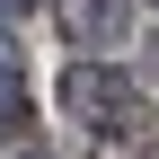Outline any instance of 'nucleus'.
<instances>
[{"mask_svg":"<svg viewBox=\"0 0 159 159\" xmlns=\"http://www.w3.org/2000/svg\"><path fill=\"white\" fill-rule=\"evenodd\" d=\"M18 159H53V150H18Z\"/></svg>","mask_w":159,"mask_h":159,"instance_id":"nucleus-4","label":"nucleus"},{"mask_svg":"<svg viewBox=\"0 0 159 159\" xmlns=\"http://www.w3.org/2000/svg\"><path fill=\"white\" fill-rule=\"evenodd\" d=\"M0 9H18V0H0Z\"/></svg>","mask_w":159,"mask_h":159,"instance_id":"nucleus-5","label":"nucleus"},{"mask_svg":"<svg viewBox=\"0 0 159 159\" xmlns=\"http://www.w3.org/2000/svg\"><path fill=\"white\" fill-rule=\"evenodd\" d=\"M62 106L80 115V124L115 133V142H142V124H150V106L133 97V80H124V71H97V62H80V71L62 80Z\"/></svg>","mask_w":159,"mask_h":159,"instance_id":"nucleus-1","label":"nucleus"},{"mask_svg":"<svg viewBox=\"0 0 159 159\" xmlns=\"http://www.w3.org/2000/svg\"><path fill=\"white\" fill-rule=\"evenodd\" d=\"M62 35L71 44H115V35H124V0H71L62 9Z\"/></svg>","mask_w":159,"mask_h":159,"instance_id":"nucleus-2","label":"nucleus"},{"mask_svg":"<svg viewBox=\"0 0 159 159\" xmlns=\"http://www.w3.org/2000/svg\"><path fill=\"white\" fill-rule=\"evenodd\" d=\"M18 115H27V97H18V71L0 62V124H18Z\"/></svg>","mask_w":159,"mask_h":159,"instance_id":"nucleus-3","label":"nucleus"}]
</instances>
